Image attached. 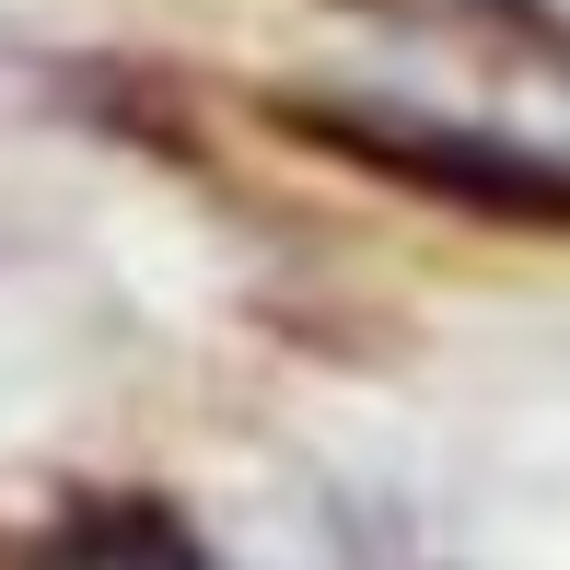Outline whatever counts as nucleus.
Masks as SVG:
<instances>
[{
    "instance_id": "f257e3e1",
    "label": "nucleus",
    "mask_w": 570,
    "mask_h": 570,
    "mask_svg": "<svg viewBox=\"0 0 570 570\" xmlns=\"http://www.w3.org/2000/svg\"><path fill=\"white\" fill-rule=\"evenodd\" d=\"M292 128L326 140V151H350V164H373V175H396V187H420V198H454V210L570 222V175L559 164H524V151H501V140H465V128H431V117H326V106H303Z\"/></svg>"
}]
</instances>
